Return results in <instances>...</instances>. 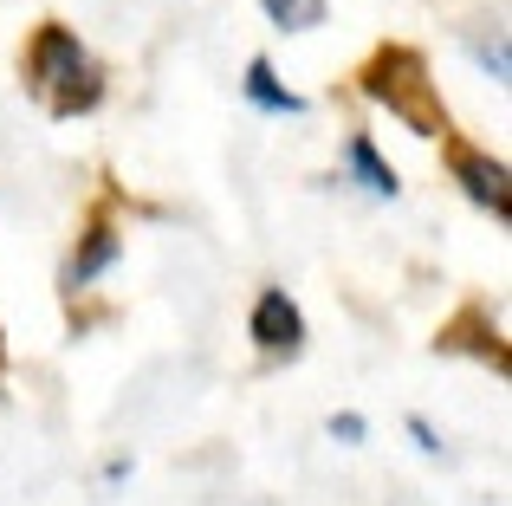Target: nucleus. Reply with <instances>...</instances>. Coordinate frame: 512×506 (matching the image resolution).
<instances>
[{
  "label": "nucleus",
  "instance_id": "nucleus-9",
  "mask_svg": "<svg viewBox=\"0 0 512 506\" xmlns=\"http://www.w3.org/2000/svg\"><path fill=\"white\" fill-rule=\"evenodd\" d=\"M260 7L279 33H312V26H325V0H260Z\"/></svg>",
  "mask_w": 512,
  "mask_h": 506
},
{
  "label": "nucleus",
  "instance_id": "nucleus-7",
  "mask_svg": "<svg viewBox=\"0 0 512 506\" xmlns=\"http://www.w3.org/2000/svg\"><path fill=\"white\" fill-rule=\"evenodd\" d=\"M247 104H260V111H273V117H299L305 111V98L292 85H279V72H273V59H247Z\"/></svg>",
  "mask_w": 512,
  "mask_h": 506
},
{
  "label": "nucleus",
  "instance_id": "nucleus-6",
  "mask_svg": "<svg viewBox=\"0 0 512 506\" xmlns=\"http://www.w3.org/2000/svg\"><path fill=\"white\" fill-rule=\"evenodd\" d=\"M117 253H124V241H117V228H111V221H104V215H91V228H85V241L72 247V260H65L59 286H65V292L91 286V279H98L104 266H117Z\"/></svg>",
  "mask_w": 512,
  "mask_h": 506
},
{
  "label": "nucleus",
  "instance_id": "nucleus-8",
  "mask_svg": "<svg viewBox=\"0 0 512 506\" xmlns=\"http://www.w3.org/2000/svg\"><path fill=\"white\" fill-rule=\"evenodd\" d=\"M344 163H350V176H357V182H363V189H370V195H383V202H396V195H402L396 169H389L383 156H376V143L363 137V130H357V137L344 143Z\"/></svg>",
  "mask_w": 512,
  "mask_h": 506
},
{
  "label": "nucleus",
  "instance_id": "nucleus-4",
  "mask_svg": "<svg viewBox=\"0 0 512 506\" xmlns=\"http://www.w3.org/2000/svg\"><path fill=\"white\" fill-rule=\"evenodd\" d=\"M247 331H253V344H260L266 357H299L305 351V312L286 299V286H266L260 299H253Z\"/></svg>",
  "mask_w": 512,
  "mask_h": 506
},
{
  "label": "nucleus",
  "instance_id": "nucleus-1",
  "mask_svg": "<svg viewBox=\"0 0 512 506\" xmlns=\"http://www.w3.org/2000/svg\"><path fill=\"white\" fill-rule=\"evenodd\" d=\"M26 85H33V98L46 104V117H59V124L85 117L91 104L104 98L98 59H91V52L78 46V33L59 26V20H46L33 33V46H26Z\"/></svg>",
  "mask_w": 512,
  "mask_h": 506
},
{
  "label": "nucleus",
  "instance_id": "nucleus-5",
  "mask_svg": "<svg viewBox=\"0 0 512 506\" xmlns=\"http://www.w3.org/2000/svg\"><path fill=\"white\" fill-rule=\"evenodd\" d=\"M435 351H474L480 364H493V370H500V377L512 370V351H506L500 325H487V305H461V312H454L448 325H441Z\"/></svg>",
  "mask_w": 512,
  "mask_h": 506
},
{
  "label": "nucleus",
  "instance_id": "nucleus-11",
  "mask_svg": "<svg viewBox=\"0 0 512 506\" xmlns=\"http://www.w3.org/2000/svg\"><path fill=\"white\" fill-rule=\"evenodd\" d=\"M363 435H370V422H363V416H350V409H344V416H331V442H344V448H357V442H363Z\"/></svg>",
  "mask_w": 512,
  "mask_h": 506
},
{
  "label": "nucleus",
  "instance_id": "nucleus-10",
  "mask_svg": "<svg viewBox=\"0 0 512 506\" xmlns=\"http://www.w3.org/2000/svg\"><path fill=\"white\" fill-rule=\"evenodd\" d=\"M474 59L493 72V85H506V78H512V59H506V39H500V33H493V39H480V46H474Z\"/></svg>",
  "mask_w": 512,
  "mask_h": 506
},
{
  "label": "nucleus",
  "instance_id": "nucleus-2",
  "mask_svg": "<svg viewBox=\"0 0 512 506\" xmlns=\"http://www.w3.org/2000/svg\"><path fill=\"white\" fill-rule=\"evenodd\" d=\"M363 98H376L396 124H409L415 137H454L448 130V104H441L428 59L415 46H376L363 65Z\"/></svg>",
  "mask_w": 512,
  "mask_h": 506
},
{
  "label": "nucleus",
  "instance_id": "nucleus-12",
  "mask_svg": "<svg viewBox=\"0 0 512 506\" xmlns=\"http://www.w3.org/2000/svg\"><path fill=\"white\" fill-rule=\"evenodd\" d=\"M409 435H415V448H422V455H441V435L428 429V416H409Z\"/></svg>",
  "mask_w": 512,
  "mask_h": 506
},
{
  "label": "nucleus",
  "instance_id": "nucleus-3",
  "mask_svg": "<svg viewBox=\"0 0 512 506\" xmlns=\"http://www.w3.org/2000/svg\"><path fill=\"white\" fill-rule=\"evenodd\" d=\"M441 143H448V169H454V182L467 189V202H480L493 221H506L512 215L506 163H500V156H487V150H474V143H461V137H441Z\"/></svg>",
  "mask_w": 512,
  "mask_h": 506
},
{
  "label": "nucleus",
  "instance_id": "nucleus-13",
  "mask_svg": "<svg viewBox=\"0 0 512 506\" xmlns=\"http://www.w3.org/2000/svg\"><path fill=\"white\" fill-rule=\"evenodd\" d=\"M0 370H7V331H0Z\"/></svg>",
  "mask_w": 512,
  "mask_h": 506
}]
</instances>
